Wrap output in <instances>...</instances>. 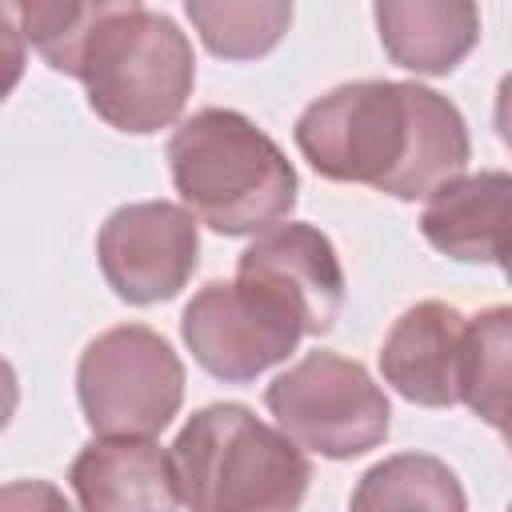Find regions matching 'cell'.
<instances>
[{
	"label": "cell",
	"mask_w": 512,
	"mask_h": 512,
	"mask_svg": "<svg viewBox=\"0 0 512 512\" xmlns=\"http://www.w3.org/2000/svg\"><path fill=\"white\" fill-rule=\"evenodd\" d=\"M380 44L408 72H452L480 36V12L468 0H388L376 4Z\"/></svg>",
	"instance_id": "obj_13"
},
{
	"label": "cell",
	"mask_w": 512,
	"mask_h": 512,
	"mask_svg": "<svg viewBox=\"0 0 512 512\" xmlns=\"http://www.w3.org/2000/svg\"><path fill=\"white\" fill-rule=\"evenodd\" d=\"M0 512H72V504L48 480H12L0 488Z\"/></svg>",
	"instance_id": "obj_18"
},
{
	"label": "cell",
	"mask_w": 512,
	"mask_h": 512,
	"mask_svg": "<svg viewBox=\"0 0 512 512\" xmlns=\"http://www.w3.org/2000/svg\"><path fill=\"white\" fill-rule=\"evenodd\" d=\"M276 428L296 444L328 460H352L372 452L388 436V396L360 360L340 352H308L280 372L264 392Z\"/></svg>",
	"instance_id": "obj_6"
},
{
	"label": "cell",
	"mask_w": 512,
	"mask_h": 512,
	"mask_svg": "<svg viewBox=\"0 0 512 512\" xmlns=\"http://www.w3.org/2000/svg\"><path fill=\"white\" fill-rule=\"evenodd\" d=\"M96 256L108 288L128 304L172 300L196 272V220L168 200H140L116 208L96 236Z\"/></svg>",
	"instance_id": "obj_8"
},
{
	"label": "cell",
	"mask_w": 512,
	"mask_h": 512,
	"mask_svg": "<svg viewBox=\"0 0 512 512\" xmlns=\"http://www.w3.org/2000/svg\"><path fill=\"white\" fill-rule=\"evenodd\" d=\"M16 24L24 40L36 44V52L48 60V68L76 76L84 44L104 12V0L96 4H12Z\"/></svg>",
	"instance_id": "obj_17"
},
{
	"label": "cell",
	"mask_w": 512,
	"mask_h": 512,
	"mask_svg": "<svg viewBox=\"0 0 512 512\" xmlns=\"http://www.w3.org/2000/svg\"><path fill=\"white\" fill-rule=\"evenodd\" d=\"M348 512H468V500L444 460L400 452L360 476Z\"/></svg>",
	"instance_id": "obj_14"
},
{
	"label": "cell",
	"mask_w": 512,
	"mask_h": 512,
	"mask_svg": "<svg viewBox=\"0 0 512 512\" xmlns=\"http://www.w3.org/2000/svg\"><path fill=\"white\" fill-rule=\"evenodd\" d=\"M76 80L88 88V104L104 124L148 136L184 112L196 60L172 16L144 4H104Z\"/></svg>",
	"instance_id": "obj_4"
},
{
	"label": "cell",
	"mask_w": 512,
	"mask_h": 512,
	"mask_svg": "<svg viewBox=\"0 0 512 512\" xmlns=\"http://www.w3.org/2000/svg\"><path fill=\"white\" fill-rule=\"evenodd\" d=\"M184 212L224 236H260L296 204V168L280 144L232 108L192 112L168 140Z\"/></svg>",
	"instance_id": "obj_2"
},
{
	"label": "cell",
	"mask_w": 512,
	"mask_h": 512,
	"mask_svg": "<svg viewBox=\"0 0 512 512\" xmlns=\"http://www.w3.org/2000/svg\"><path fill=\"white\" fill-rule=\"evenodd\" d=\"M208 52L224 60H256L280 44L292 24V4H188Z\"/></svg>",
	"instance_id": "obj_16"
},
{
	"label": "cell",
	"mask_w": 512,
	"mask_h": 512,
	"mask_svg": "<svg viewBox=\"0 0 512 512\" xmlns=\"http://www.w3.org/2000/svg\"><path fill=\"white\" fill-rule=\"evenodd\" d=\"M508 348H512V312L504 304L468 320L464 356H460V400L496 432H504V416H508Z\"/></svg>",
	"instance_id": "obj_15"
},
{
	"label": "cell",
	"mask_w": 512,
	"mask_h": 512,
	"mask_svg": "<svg viewBox=\"0 0 512 512\" xmlns=\"http://www.w3.org/2000/svg\"><path fill=\"white\" fill-rule=\"evenodd\" d=\"M16 400H20L16 372H12V364L0 356V432H4V424L12 420V412H16Z\"/></svg>",
	"instance_id": "obj_20"
},
{
	"label": "cell",
	"mask_w": 512,
	"mask_h": 512,
	"mask_svg": "<svg viewBox=\"0 0 512 512\" xmlns=\"http://www.w3.org/2000/svg\"><path fill=\"white\" fill-rule=\"evenodd\" d=\"M68 484L84 512H180L172 456L152 440H92Z\"/></svg>",
	"instance_id": "obj_11"
},
{
	"label": "cell",
	"mask_w": 512,
	"mask_h": 512,
	"mask_svg": "<svg viewBox=\"0 0 512 512\" xmlns=\"http://www.w3.org/2000/svg\"><path fill=\"white\" fill-rule=\"evenodd\" d=\"M24 76V32L16 24L12 4H0V104Z\"/></svg>",
	"instance_id": "obj_19"
},
{
	"label": "cell",
	"mask_w": 512,
	"mask_h": 512,
	"mask_svg": "<svg viewBox=\"0 0 512 512\" xmlns=\"http://www.w3.org/2000/svg\"><path fill=\"white\" fill-rule=\"evenodd\" d=\"M508 172H472L436 188L420 212L424 240L464 264H504L508 256Z\"/></svg>",
	"instance_id": "obj_12"
},
{
	"label": "cell",
	"mask_w": 512,
	"mask_h": 512,
	"mask_svg": "<svg viewBox=\"0 0 512 512\" xmlns=\"http://www.w3.org/2000/svg\"><path fill=\"white\" fill-rule=\"evenodd\" d=\"M296 148L320 176L396 200H424L464 176L472 152L460 108L400 80H356L312 100L296 120Z\"/></svg>",
	"instance_id": "obj_1"
},
{
	"label": "cell",
	"mask_w": 512,
	"mask_h": 512,
	"mask_svg": "<svg viewBox=\"0 0 512 512\" xmlns=\"http://www.w3.org/2000/svg\"><path fill=\"white\" fill-rule=\"evenodd\" d=\"M168 456L188 512H300L312 480L304 448L244 404L200 408Z\"/></svg>",
	"instance_id": "obj_3"
},
{
	"label": "cell",
	"mask_w": 512,
	"mask_h": 512,
	"mask_svg": "<svg viewBox=\"0 0 512 512\" xmlns=\"http://www.w3.org/2000/svg\"><path fill=\"white\" fill-rule=\"evenodd\" d=\"M76 396L100 440H152L180 412L184 364L160 332L120 324L80 352Z\"/></svg>",
	"instance_id": "obj_5"
},
{
	"label": "cell",
	"mask_w": 512,
	"mask_h": 512,
	"mask_svg": "<svg viewBox=\"0 0 512 512\" xmlns=\"http://www.w3.org/2000/svg\"><path fill=\"white\" fill-rule=\"evenodd\" d=\"M180 336L204 372L224 384H248L288 360L304 328L272 292L248 280H212L188 300Z\"/></svg>",
	"instance_id": "obj_7"
},
{
	"label": "cell",
	"mask_w": 512,
	"mask_h": 512,
	"mask_svg": "<svg viewBox=\"0 0 512 512\" xmlns=\"http://www.w3.org/2000/svg\"><path fill=\"white\" fill-rule=\"evenodd\" d=\"M236 280L284 300L304 336H320L344 308V268L324 232L312 224H272L240 256Z\"/></svg>",
	"instance_id": "obj_9"
},
{
	"label": "cell",
	"mask_w": 512,
	"mask_h": 512,
	"mask_svg": "<svg viewBox=\"0 0 512 512\" xmlns=\"http://www.w3.org/2000/svg\"><path fill=\"white\" fill-rule=\"evenodd\" d=\"M468 316L444 300H420L388 328L380 348L384 380L412 404H460V356Z\"/></svg>",
	"instance_id": "obj_10"
}]
</instances>
